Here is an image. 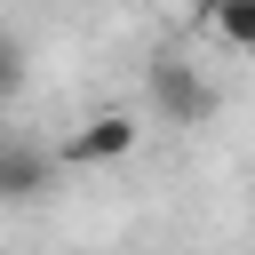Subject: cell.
<instances>
[{
	"mask_svg": "<svg viewBox=\"0 0 255 255\" xmlns=\"http://www.w3.org/2000/svg\"><path fill=\"white\" fill-rule=\"evenodd\" d=\"M239 56H247V64H255V40H247V48H239Z\"/></svg>",
	"mask_w": 255,
	"mask_h": 255,
	"instance_id": "52a82bcc",
	"label": "cell"
},
{
	"mask_svg": "<svg viewBox=\"0 0 255 255\" xmlns=\"http://www.w3.org/2000/svg\"><path fill=\"white\" fill-rule=\"evenodd\" d=\"M135 135H143V128H135L128 112H96V120H80V128L64 135L56 159H64V167H112V159L135 151Z\"/></svg>",
	"mask_w": 255,
	"mask_h": 255,
	"instance_id": "6da1fadb",
	"label": "cell"
},
{
	"mask_svg": "<svg viewBox=\"0 0 255 255\" xmlns=\"http://www.w3.org/2000/svg\"><path fill=\"white\" fill-rule=\"evenodd\" d=\"M215 8H223V0H191V16H215Z\"/></svg>",
	"mask_w": 255,
	"mask_h": 255,
	"instance_id": "8992f818",
	"label": "cell"
},
{
	"mask_svg": "<svg viewBox=\"0 0 255 255\" xmlns=\"http://www.w3.org/2000/svg\"><path fill=\"white\" fill-rule=\"evenodd\" d=\"M151 96H159L167 120H207V112H215V88H207L183 56H159V64H151Z\"/></svg>",
	"mask_w": 255,
	"mask_h": 255,
	"instance_id": "3957f363",
	"label": "cell"
},
{
	"mask_svg": "<svg viewBox=\"0 0 255 255\" xmlns=\"http://www.w3.org/2000/svg\"><path fill=\"white\" fill-rule=\"evenodd\" d=\"M56 151H40V143H24V135H0V199L8 207H32L48 183H56Z\"/></svg>",
	"mask_w": 255,
	"mask_h": 255,
	"instance_id": "7a4b0ae2",
	"label": "cell"
},
{
	"mask_svg": "<svg viewBox=\"0 0 255 255\" xmlns=\"http://www.w3.org/2000/svg\"><path fill=\"white\" fill-rule=\"evenodd\" d=\"M8 96H24V48L0 32V104H8Z\"/></svg>",
	"mask_w": 255,
	"mask_h": 255,
	"instance_id": "5b68a950",
	"label": "cell"
},
{
	"mask_svg": "<svg viewBox=\"0 0 255 255\" xmlns=\"http://www.w3.org/2000/svg\"><path fill=\"white\" fill-rule=\"evenodd\" d=\"M207 24H215V40H223V48H247V40H255V0H223Z\"/></svg>",
	"mask_w": 255,
	"mask_h": 255,
	"instance_id": "277c9868",
	"label": "cell"
}]
</instances>
